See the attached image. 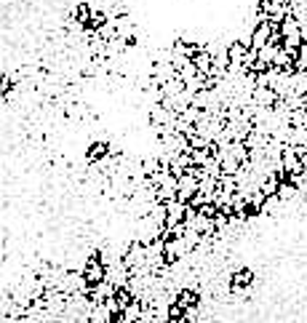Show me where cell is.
<instances>
[{
	"mask_svg": "<svg viewBox=\"0 0 307 323\" xmlns=\"http://www.w3.org/2000/svg\"><path fill=\"white\" fill-rule=\"evenodd\" d=\"M83 275H86L88 286H96V283H101V280H107V265L99 257H91L86 265H83Z\"/></svg>",
	"mask_w": 307,
	"mask_h": 323,
	"instance_id": "obj_1",
	"label": "cell"
},
{
	"mask_svg": "<svg viewBox=\"0 0 307 323\" xmlns=\"http://www.w3.org/2000/svg\"><path fill=\"white\" fill-rule=\"evenodd\" d=\"M174 302H176V304H179V307H182V310L192 307V304H198V288H192V286L176 288V294H174Z\"/></svg>",
	"mask_w": 307,
	"mask_h": 323,
	"instance_id": "obj_2",
	"label": "cell"
},
{
	"mask_svg": "<svg viewBox=\"0 0 307 323\" xmlns=\"http://www.w3.org/2000/svg\"><path fill=\"white\" fill-rule=\"evenodd\" d=\"M254 283V273L249 267H241L238 273L233 275V291H241V288H249Z\"/></svg>",
	"mask_w": 307,
	"mask_h": 323,
	"instance_id": "obj_3",
	"label": "cell"
}]
</instances>
